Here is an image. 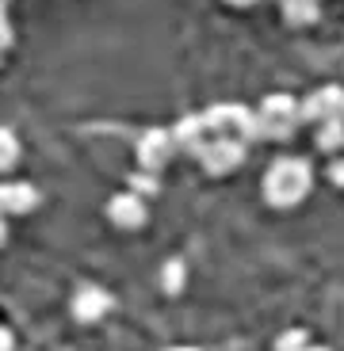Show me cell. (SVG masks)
Instances as JSON below:
<instances>
[{"label":"cell","mask_w":344,"mask_h":351,"mask_svg":"<svg viewBox=\"0 0 344 351\" xmlns=\"http://www.w3.org/2000/svg\"><path fill=\"white\" fill-rule=\"evenodd\" d=\"M310 184H314V172L302 157H279L264 176V199L272 206H295V202L306 199Z\"/></svg>","instance_id":"cell-1"},{"label":"cell","mask_w":344,"mask_h":351,"mask_svg":"<svg viewBox=\"0 0 344 351\" xmlns=\"http://www.w3.org/2000/svg\"><path fill=\"white\" fill-rule=\"evenodd\" d=\"M203 123H207V130H211V138L241 141V145H249V141L260 138V130H256V114L249 111V107H241V104L211 107V111L203 114Z\"/></svg>","instance_id":"cell-2"},{"label":"cell","mask_w":344,"mask_h":351,"mask_svg":"<svg viewBox=\"0 0 344 351\" xmlns=\"http://www.w3.org/2000/svg\"><path fill=\"white\" fill-rule=\"evenodd\" d=\"M299 126V99L287 96V92H275V96H264L260 111H256V130L260 138L272 141H287Z\"/></svg>","instance_id":"cell-3"},{"label":"cell","mask_w":344,"mask_h":351,"mask_svg":"<svg viewBox=\"0 0 344 351\" xmlns=\"http://www.w3.org/2000/svg\"><path fill=\"white\" fill-rule=\"evenodd\" d=\"M172 153H176L172 134L161 130V126H153V130H146L138 138V165L146 168V172H161V168L172 160Z\"/></svg>","instance_id":"cell-4"},{"label":"cell","mask_w":344,"mask_h":351,"mask_svg":"<svg viewBox=\"0 0 344 351\" xmlns=\"http://www.w3.org/2000/svg\"><path fill=\"white\" fill-rule=\"evenodd\" d=\"M199 160H203V168L211 176H226V172H233V168H241L245 145H241V141H226V138H211V145L199 153Z\"/></svg>","instance_id":"cell-5"},{"label":"cell","mask_w":344,"mask_h":351,"mask_svg":"<svg viewBox=\"0 0 344 351\" xmlns=\"http://www.w3.org/2000/svg\"><path fill=\"white\" fill-rule=\"evenodd\" d=\"M172 145H176L180 153H187V157H199V153L211 145V138H207V123H203V114H184L176 126H172Z\"/></svg>","instance_id":"cell-6"},{"label":"cell","mask_w":344,"mask_h":351,"mask_svg":"<svg viewBox=\"0 0 344 351\" xmlns=\"http://www.w3.org/2000/svg\"><path fill=\"white\" fill-rule=\"evenodd\" d=\"M107 218H111L119 229H138V226H146L150 210H146V202H141V195L123 191V195H115V199L107 202Z\"/></svg>","instance_id":"cell-7"},{"label":"cell","mask_w":344,"mask_h":351,"mask_svg":"<svg viewBox=\"0 0 344 351\" xmlns=\"http://www.w3.org/2000/svg\"><path fill=\"white\" fill-rule=\"evenodd\" d=\"M38 206V191L31 184H0V214H31Z\"/></svg>","instance_id":"cell-8"},{"label":"cell","mask_w":344,"mask_h":351,"mask_svg":"<svg viewBox=\"0 0 344 351\" xmlns=\"http://www.w3.org/2000/svg\"><path fill=\"white\" fill-rule=\"evenodd\" d=\"M107 309H111V298H107L100 287H84L77 298H73V317H77V321H100Z\"/></svg>","instance_id":"cell-9"},{"label":"cell","mask_w":344,"mask_h":351,"mask_svg":"<svg viewBox=\"0 0 344 351\" xmlns=\"http://www.w3.org/2000/svg\"><path fill=\"white\" fill-rule=\"evenodd\" d=\"M283 4V19L291 27H306L318 19V0H279Z\"/></svg>","instance_id":"cell-10"},{"label":"cell","mask_w":344,"mask_h":351,"mask_svg":"<svg viewBox=\"0 0 344 351\" xmlns=\"http://www.w3.org/2000/svg\"><path fill=\"white\" fill-rule=\"evenodd\" d=\"M318 149L321 153H336L344 145V119H325V123H318Z\"/></svg>","instance_id":"cell-11"},{"label":"cell","mask_w":344,"mask_h":351,"mask_svg":"<svg viewBox=\"0 0 344 351\" xmlns=\"http://www.w3.org/2000/svg\"><path fill=\"white\" fill-rule=\"evenodd\" d=\"M16 160H19V138L8 126H0V172H12Z\"/></svg>","instance_id":"cell-12"},{"label":"cell","mask_w":344,"mask_h":351,"mask_svg":"<svg viewBox=\"0 0 344 351\" xmlns=\"http://www.w3.org/2000/svg\"><path fill=\"white\" fill-rule=\"evenodd\" d=\"M275 351H306V332L302 328H291L275 340Z\"/></svg>","instance_id":"cell-13"},{"label":"cell","mask_w":344,"mask_h":351,"mask_svg":"<svg viewBox=\"0 0 344 351\" xmlns=\"http://www.w3.org/2000/svg\"><path fill=\"white\" fill-rule=\"evenodd\" d=\"M180 287H184V263L168 260L165 263V290H172V294H176Z\"/></svg>","instance_id":"cell-14"},{"label":"cell","mask_w":344,"mask_h":351,"mask_svg":"<svg viewBox=\"0 0 344 351\" xmlns=\"http://www.w3.org/2000/svg\"><path fill=\"white\" fill-rule=\"evenodd\" d=\"M130 184H134V191L153 195L157 191V172H138V176H130Z\"/></svg>","instance_id":"cell-15"},{"label":"cell","mask_w":344,"mask_h":351,"mask_svg":"<svg viewBox=\"0 0 344 351\" xmlns=\"http://www.w3.org/2000/svg\"><path fill=\"white\" fill-rule=\"evenodd\" d=\"M4 46H12V23H8V16H4V8H0V50Z\"/></svg>","instance_id":"cell-16"},{"label":"cell","mask_w":344,"mask_h":351,"mask_svg":"<svg viewBox=\"0 0 344 351\" xmlns=\"http://www.w3.org/2000/svg\"><path fill=\"white\" fill-rule=\"evenodd\" d=\"M329 180H333L336 187H344V157H341V160H333V165H329Z\"/></svg>","instance_id":"cell-17"},{"label":"cell","mask_w":344,"mask_h":351,"mask_svg":"<svg viewBox=\"0 0 344 351\" xmlns=\"http://www.w3.org/2000/svg\"><path fill=\"white\" fill-rule=\"evenodd\" d=\"M12 348H16V336L8 328H0V351H12Z\"/></svg>","instance_id":"cell-18"},{"label":"cell","mask_w":344,"mask_h":351,"mask_svg":"<svg viewBox=\"0 0 344 351\" xmlns=\"http://www.w3.org/2000/svg\"><path fill=\"white\" fill-rule=\"evenodd\" d=\"M8 241V226H4V214H0V245Z\"/></svg>","instance_id":"cell-19"},{"label":"cell","mask_w":344,"mask_h":351,"mask_svg":"<svg viewBox=\"0 0 344 351\" xmlns=\"http://www.w3.org/2000/svg\"><path fill=\"white\" fill-rule=\"evenodd\" d=\"M226 4H233V8H249V4H256V0H226Z\"/></svg>","instance_id":"cell-20"},{"label":"cell","mask_w":344,"mask_h":351,"mask_svg":"<svg viewBox=\"0 0 344 351\" xmlns=\"http://www.w3.org/2000/svg\"><path fill=\"white\" fill-rule=\"evenodd\" d=\"M306 351H325V348H306Z\"/></svg>","instance_id":"cell-21"},{"label":"cell","mask_w":344,"mask_h":351,"mask_svg":"<svg viewBox=\"0 0 344 351\" xmlns=\"http://www.w3.org/2000/svg\"><path fill=\"white\" fill-rule=\"evenodd\" d=\"M4 4H8V0H0V8H4Z\"/></svg>","instance_id":"cell-22"}]
</instances>
